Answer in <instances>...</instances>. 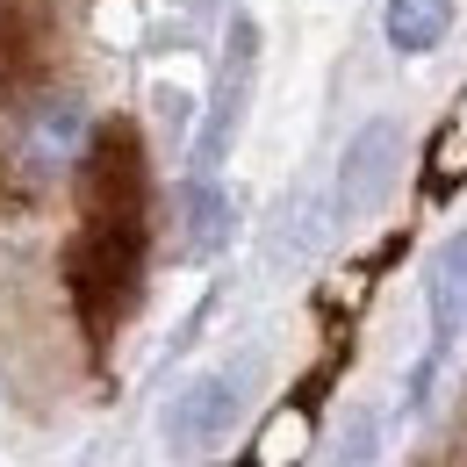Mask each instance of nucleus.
<instances>
[{
  "label": "nucleus",
  "mask_w": 467,
  "mask_h": 467,
  "mask_svg": "<svg viewBox=\"0 0 467 467\" xmlns=\"http://www.w3.org/2000/svg\"><path fill=\"white\" fill-rule=\"evenodd\" d=\"M144 202L151 194H79V237L65 244V288L87 346L101 352L122 331L144 288Z\"/></svg>",
  "instance_id": "nucleus-1"
},
{
  "label": "nucleus",
  "mask_w": 467,
  "mask_h": 467,
  "mask_svg": "<svg viewBox=\"0 0 467 467\" xmlns=\"http://www.w3.org/2000/svg\"><path fill=\"white\" fill-rule=\"evenodd\" d=\"M252 381H259V352H231V359L187 374L166 396V410H159L166 453L173 461H202L209 446H223L237 431V417H244V403H252Z\"/></svg>",
  "instance_id": "nucleus-2"
},
{
  "label": "nucleus",
  "mask_w": 467,
  "mask_h": 467,
  "mask_svg": "<svg viewBox=\"0 0 467 467\" xmlns=\"http://www.w3.org/2000/svg\"><path fill=\"white\" fill-rule=\"evenodd\" d=\"M252 79H259V22H252V15H231L223 58H216V79H209V109H202L194 151H187L194 173H223L237 130H244V116H252Z\"/></svg>",
  "instance_id": "nucleus-3"
},
{
  "label": "nucleus",
  "mask_w": 467,
  "mask_h": 467,
  "mask_svg": "<svg viewBox=\"0 0 467 467\" xmlns=\"http://www.w3.org/2000/svg\"><path fill=\"white\" fill-rule=\"evenodd\" d=\"M403 122L396 116H374L359 122V137L346 144V159H338V180H331V209H338V223H367V216H381V202L396 194V180H403Z\"/></svg>",
  "instance_id": "nucleus-4"
},
{
  "label": "nucleus",
  "mask_w": 467,
  "mask_h": 467,
  "mask_svg": "<svg viewBox=\"0 0 467 467\" xmlns=\"http://www.w3.org/2000/svg\"><path fill=\"white\" fill-rule=\"evenodd\" d=\"M22 173L29 180H58L65 166H79V151H87V109L72 101V94H44L29 122H22Z\"/></svg>",
  "instance_id": "nucleus-5"
},
{
  "label": "nucleus",
  "mask_w": 467,
  "mask_h": 467,
  "mask_svg": "<svg viewBox=\"0 0 467 467\" xmlns=\"http://www.w3.org/2000/svg\"><path fill=\"white\" fill-rule=\"evenodd\" d=\"M424 309H431V352H424V374H431L467 338V231H453L431 252V266H424Z\"/></svg>",
  "instance_id": "nucleus-6"
},
{
  "label": "nucleus",
  "mask_w": 467,
  "mask_h": 467,
  "mask_svg": "<svg viewBox=\"0 0 467 467\" xmlns=\"http://www.w3.org/2000/svg\"><path fill=\"white\" fill-rule=\"evenodd\" d=\"M237 231V202L231 187L216 173H187V187H180V252L187 259H209V252H223Z\"/></svg>",
  "instance_id": "nucleus-7"
},
{
  "label": "nucleus",
  "mask_w": 467,
  "mask_h": 467,
  "mask_svg": "<svg viewBox=\"0 0 467 467\" xmlns=\"http://www.w3.org/2000/svg\"><path fill=\"white\" fill-rule=\"evenodd\" d=\"M446 29H453V0H389V15H381L389 51H403V58L439 51V44H446Z\"/></svg>",
  "instance_id": "nucleus-8"
},
{
  "label": "nucleus",
  "mask_w": 467,
  "mask_h": 467,
  "mask_svg": "<svg viewBox=\"0 0 467 467\" xmlns=\"http://www.w3.org/2000/svg\"><path fill=\"white\" fill-rule=\"evenodd\" d=\"M374 431H381V417H374V410H352L346 431H338V461L331 467H367L374 461Z\"/></svg>",
  "instance_id": "nucleus-9"
},
{
  "label": "nucleus",
  "mask_w": 467,
  "mask_h": 467,
  "mask_svg": "<svg viewBox=\"0 0 467 467\" xmlns=\"http://www.w3.org/2000/svg\"><path fill=\"white\" fill-rule=\"evenodd\" d=\"M22 58H29V29H22V15L0 7V87L22 72Z\"/></svg>",
  "instance_id": "nucleus-10"
}]
</instances>
